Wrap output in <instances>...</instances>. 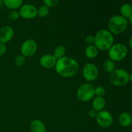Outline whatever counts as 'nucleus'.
<instances>
[{"label":"nucleus","instance_id":"obj_1","mask_svg":"<svg viewBox=\"0 0 132 132\" xmlns=\"http://www.w3.org/2000/svg\"><path fill=\"white\" fill-rule=\"evenodd\" d=\"M54 68L59 76L64 78H70L77 74L79 70V65L73 58L64 56L57 60Z\"/></svg>","mask_w":132,"mask_h":132},{"label":"nucleus","instance_id":"obj_2","mask_svg":"<svg viewBox=\"0 0 132 132\" xmlns=\"http://www.w3.org/2000/svg\"><path fill=\"white\" fill-rule=\"evenodd\" d=\"M94 45L101 51H108L114 44L113 35L108 30L101 29L94 36Z\"/></svg>","mask_w":132,"mask_h":132},{"label":"nucleus","instance_id":"obj_3","mask_svg":"<svg viewBox=\"0 0 132 132\" xmlns=\"http://www.w3.org/2000/svg\"><path fill=\"white\" fill-rule=\"evenodd\" d=\"M128 25V20L121 15H115L108 21V30L113 35L123 33Z\"/></svg>","mask_w":132,"mask_h":132},{"label":"nucleus","instance_id":"obj_4","mask_svg":"<svg viewBox=\"0 0 132 132\" xmlns=\"http://www.w3.org/2000/svg\"><path fill=\"white\" fill-rule=\"evenodd\" d=\"M130 73L123 68L115 69L110 73L109 79L111 83L116 86H123L130 82Z\"/></svg>","mask_w":132,"mask_h":132},{"label":"nucleus","instance_id":"obj_5","mask_svg":"<svg viewBox=\"0 0 132 132\" xmlns=\"http://www.w3.org/2000/svg\"><path fill=\"white\" fill-rule=\"evenodd\" d=\"M109 58L114 62H119L123 60L128 55V50L125 44H113L108 50Z\"/></svg>","mask_w":132,"mask_h":132},{"label":"nucleus","instance_id":"obj_6","mask_svg":"<svg viewBox=\"0 0 132 132\" xmlns=\"http://www.w3.org/2000/svg\"><path fill=\"white\" fill-rule=\"evenodd\" d=\"M76 96L80 101H89L95 96V87L90 83L83 84L77 89Z\"/></svg>","mask_w":132,"mask_h":132},{"label":"nucleus","instance_id":"obj_7","mask_svg":"<svg viewBox=\"0 0 132 132\" xmlns=\"http://www.w3.org/2000/svg\"><path fill=\"white\" fill-rule=\"evenodd\" d=\"M95 120L98 126L104 129L110 127L113 122L112 113L106 110H102L98 112Z\"/></svg>","mask_w":132,"mask_h":132},{"label":"nucleus","instance_id":"obj_8","mask_svg":"<svg viewBox=\"0 0 132 132\" xmlns=\"http://www.w3.org/2000/svg\"><path fill=\"white\" fill-rule=\"evenodd\" d=\"M37 50V44L35 40L32 39H28L25 40L22 43L20 48L21 55L24 57H32L36 53Z\"/></svg>","mask_w":132,"mask_h":132},{"label":"nucleus","instance_id":"obj_9","mask_svg":"<svg viewBox=\"0 0 132 132\" xmlns=\"http://www.w3.org/2000/svg\"><path fill=\"white\" fill-rule=\"evenodd\" d=\"M82 76L87 81H94L99 76V69L95 64L92 63H87L82 68Z\"/></svg>","mask_w":132,"mask_h":132},{"label":"nucleus","instance_id":"obj_10","mask_svg":"<svg viewBox=\"0 0 132 132\" xmlns=\"http://www.w3.org/2000/svg\"><path fill=\"white\" fill-rule=\"evenodd\" d=\"M19 12L21 18L25 19H33L37 16V9L32 4H23Z\"/></svg>","mask_w":132,"mask_h":132},{"label":"nucleus","instance_id":"obj_11","mask_svg":"<svg viewBox=\"0 0 132 132\" xmlns=\"http://www.w3.org/2000/svg\"><path fill=\"white\" fill-rule=\"evenodd\" d=\"M14 36V30L12 27L5 25L0 28V43H7L12 40Z\"/></svg>","mask_w":132,"mask_h":132},{"label":"nucleus","instance_id":"obj_12","mask_svg":"<svg viewBox=\"0 0 132 132\" xmlns=\"http://www.w3.org/2000/svg\"><path fill=\"white\" fill-rule=\"evenodd\" d=\"M57 59L51 54H45L41 56L39 59V64L43 68L50 69L55 67Z\"/></svg>","mask_w":132,"mask_h":132},{"label":"nucleus","instance_id":"obj_13","mask_svg":"<svg viewBox=\"0 0 132 132\" xmlns=\"http://www.w3.org/2000/svg\"><path fill=\"white\" fill-rule=\"evenodd\" d=\"M30 130L31 132H46L45 123L39 119L33 120L30 122Z\"/></svg>","mask_w":132,"mask_h":132},{"label":"nucleus","instance_id":"obj_14","mask_svg":"<svg viewBox=\"0 0 132 132\" xmlns=\"http://www.w3.org/2000/svg\"><path fill=\"white\" fill-rule=\"evenodd\" d=\"M119 122L122 127H129L132 124V116L130 113L126 112H122L120 113L118 117Z\"/></svg>","mask_w":132,"mask_h":132},{"label":"nucleus","instance_id":"obj_15","mask_svg":"<svg viewBox=\"0 0 132 132\" xmlns=\"http://www.w3.org/2000/svg\"><path fill=\"white\" fill-rule=\"evenodd\" d=\"M92 106V109L97 112L104 110L106 106V100L104 97H96L93 99Z\"/></svg>","mask_w":132,"mask_h":132},{"label":"nucleus","instance_id":"obj_16","mask_svg":"<svg viewBox=\"0 0 132 132\" xmlns=\"http://www.w3.org/2000/svg\"><path fill=\"white\" fill-rule=\"evenodd\" d=\"M99 51L97 48L93 44V45H89L86 46L85 48V54L86 57L89 59H94L98 55Z\"/></svg>","mask_w":132,"mask_h":132},{"label":"nucleus","instance_id":"obj_17","mask_svg":"<svg viewBox=\"0 0 132 132\" xmlns=\"http://www.w3.org/2000/svg\"><path fill=\"white\" fill-rule=\"evenodd\" d=\"M23 0H4V6L10 10H16L23 5Z\"/></svg>","mask_w":132,"mask_h":132},{"label":"nucleus","instance_id":"obj_18","mask_svg":"<svg viewBox=\"0 0 132 132\" xmlns=\"http://www.w3.org/2000/svg\"><path fill=\"white\" fill-rule=\"evenodd\" d=\"M120 15L128 19V18L132 15V6L131 4H122L120 8Z\"/></svg>","mask_w":132,"mask_h":132},{"label":"nucleus","instance_id":"obj_19","mask_svg":"<svg viewBox=\"0 0 132 132\" xmlns=\"http://www.w3.org/2000/svg\"><path fill=\"white\" fill-rule=\"evenodd\" d=\"M66 54V48L63 45H59V46H57L54 50L53 52V55L54 57L57 60V59H61V58L65 56Z\"/></svg>","mask_w":132,"mask_h":132},{"label":"nucleus","instance_id":"obj_20","mask_svg":"<svg viewBox=\"0 0 132 132\" xmlns=\"http://www.w3.org/2000/svg\"><path fill=\"white\" fill-rule=\"evenodd\" d=\"M103 68L106 73H111L116 68V63L114 61L111 60L110 59H107L104 61V64H103Z\"/></svg>","mask_w":132,"mask_h":132},{"label":"nucleus","instance_id":"obj_21","mask_svg":"<svg viewBox=\"0 0 132 132\" xmlns=\"http://www.w3.org/2000/svg\"><path fill=\"white\" fill-rule=\"evenodd\" d=\"M50 13V8L43 5L40 6L37 9V16L41 18H45L49 15Z\"/></svg>","mask_w":132,"mask_h":132},{"label":"nucleus","instance_id":"obj_22","mask_svg":"<svg viewBox=\"0 0 132 132\" xmlns=\"http://www.w3.org/2000/svg\"><path fill=\"white\" fill-rule=\"evenodd\" d=\"M26 57H24L21 54H20V55H18L15 56V57L14 58V63L17 67H21L24 65Z\"/></svg>","mask_w":132,"mask_h":132},{"label":"nucleus","instance_id":"obj_23","mask_svg":"<svg viewBox=\"0 0 132 132\" xmlns=\"http://www.w3.org/2000/svg\"><path fill=\"white\" fill-rule=\"evenodd\" d=\"M7 18L9 20L14 21L18 20V19H19V18H21V17L19 11H18V10H14L10 11V12L8 14Z\"/></svg>","mask_w":132,"mask_h":132},{"label":"nucleus","instance_id":"obj_24","mask_svg":"<svg viewBox=\"0 0 132 132\" xmlns=\"http://www.w3.org/2000/svg\"><path fill=\"white\" fill-rule=\"evenodd\" d=\"M106 94V89L104 86H99L95 88V95L96 97H103Z\"/></svg>","mask_w":132,"mask_h":132},{"label":"nucleus","instance_id":"obj_25","mask_svg":"<svg viewBox=\"0 0 132 132\" xmlns=\"http://www.w3.org/2000/svg\"><path fill=\"white\" fill-rule=\"evenodd\" d=\"M44 5L48 8H53L56 6L59 2V0H43Z\"/></svg>","mask_w":132,"mask_h":132},{"label":"nucleus","instance_id":"obj_26","mask_svg":"<svg viewBox=\"0 0 132 132\" xmlns=\"http://www.w3.org/2000/svg\"><path fill=\"white\" fill-rule=\"evenodd\" d=\"M6 51H7V47L6 44L0 43V57L5 55Z\"/></svg>","mask_w":132,"mask_h":132},{"label":"nucleus","instance_id":"obj_27","mask_svg":"<svg viewBox=\"0 0 132 132\" xmlns=\"http://www.w3.org/2000/svg\"><path fill=\"white\" fill-rule=\"evenodd\" d=\"M94 40H95V37L92 35H88L85 38V41H86V43L89 45H93L94 43Z\"/></svg>","mask_w":132,"mask_h":132},{"label":"nucleus","instance_id":"obj_28","mask_svg":"<svg viewBox=\"0 0 132 132\" xmlns=\"http://www.w3.org/2000/svg\"><path fill=\"white\" fill-rule=\"evenodd\" d=\"M97 112H96L95 110H94V109L90 110L88 112V116L90 118L92 119H95L97 117Z\"/></svg>","mask_w":132,"mask_h":132},{"label":"nucleus","instance_id":"obj_29","mask_svg":"<svg viewBox=\"0 0 132 132\" xmlns=\"http://www.w3.org/2000/svg\"><path fill=\"white\" fill-rule=\"evenodd\" d=\"M128 45H129V46H130V49L132 50V36L130 37V39H129Z\"/></svg>","mask_w":132,"mask_h":132},{"label":"nucleus","instance_id":"obj_30","mask_svg":"<svg viewBox=\"0 0 132 132\" xmlns=\"http://www.w3.org/2000/svg\"><path fill=\"white\" fill-rule=\"evenodd\" d=\"M4 6V0H0V9Z\"/></svg>","mask_w":132,"mask_h":132},{"label":"nucleus","instance_id":"obj_31","mask_svg":"<svg viewBox=\"0 0 132 132\" xmlns=\"http://www.w3.org/2000/svg\"><path fill=\"white\" fill-rule=\"evenodd\" d=\"M128 21L130 22V24H131V25H132V15L130 17V18H128Z\"/></svg>","mask_w":132,"mask_h":132},{"label":"nucleus","instance_id":"obj_32","mask_svg":"<svg viewBox=\"0 0 132 132\" xmlns=\"http://www.w3.org/2000/svg\"><path fill=\"white\" fill-rule=\"evenodd\" d=\"M129 79H130V82H131L132 83V72L131 73H130V78H129Z\"/></svg>","mask_w":132,"mask_h":132},{"label":"nucleus","instance_id":"obj_33","mask_svg":"<svg viewBox=\"0 0 132 132\" xmlns=\"http://www.w3.org/2000/svg\"><path fill=\"white\" fill-rule=\"evenodd\" d=\"M131 130H132V124H131Z\"/></svg>","mask_w":132,"mask_h":132},{"label":"nucleus","instance_id":"obj_34","mask_svg":"<svg viewBox=\"0 0 132 132\" xmlns=\"http://www.w3.org/2000/svg\"><path fill=\"white\" fill-rule=\"evenodd\" d=\"M131 6H132V2H131Z\"/></svg>","mask_w":132,"mask_h":132},{"label":"nucleus","instance_id":"obj_35","mask_svg":"<svg viewBox=\"0 0 132 132\" xmlns=\"http://www.w3.org/2000/svg\"><path fill=\"white\" fill-rule=\"evenodd\" d=\"M37 1H38V0H37Z\"/></svg>","mask_w":132,"mask_h":132}]
</instances>
